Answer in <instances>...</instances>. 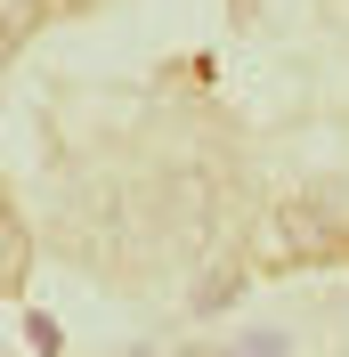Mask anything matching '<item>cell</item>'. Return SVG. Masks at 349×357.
<instances>
[]
</instances>
